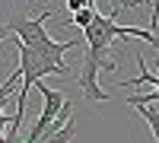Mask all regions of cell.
<instances>
[{"label":"cell","instance_id":"obj_3","mask_svg":"<svg viewBox=\"0 0 159 143\" xmlns=\"http://www.w3.org/2000/svg\"><path fill=\"white\" fill-rule=\"evenodd\" d=\"M38 89H42V96H45V105H42V114H38V121L32 124V131L25 134V140H22V143H42V140L51 134V124L57 121L61 108L67 105V99H64L61 89H48L45 83H38Z\"/></svg>","mask_w":159,"mask_h":143},{"label":"cell","instance_id":"obj_6","mask_svg":"<svg viewBox=\"0 0 159 143\" xmlns=\"http://www.w3.org/2000/svg\"><path fill=\"white\" fill-rule=\"evenodd\" d=\"M92 19H96V7H86V10H80V13H73L70 19H61V22H64V25L70 22V25H76V29H86V25H89Z\"/></svg>","mask_w":159,"mask_h":143},{"label":"cell","instance_id":"obj_1","mask_svg":"<svg viewBox=\"0 0 159 143\" xmlns=\"http://www.w3.org/2000/svg\"><path fill=\"white\" fill-rule=\"evenodd\" d=\"M118 16H102L96 13L86 29H83V38H86V54H83V70H80L76 83L83 89V96L89 102H108L111 96L99 86V70H115L118 64L108 57V48L115 38H140V42H150L153 48H159V38L150 32V29H134V25H121L115 22Z\"/></svg>","mask_w":159,"mask_h":143},{"label":"cell","instance_id":"obj_4","mask_svg":"<svg viewBox=\"0 0 159 143\" xmlns=\"http://www.w3.org/2000/svg\"><path fill=\"white\" fill-rule=\"evenodd\" d=\"M134 108H137V114H140V121H147L150 134H153L156 143H159V111H156L153 105H134Z\"/></svg>","mask_w":159,"mask_h":143},{"label":"cell","instance_id":"obj_9","mask_svg":"<svg viewBox=\"0 0 159 143\" xmlns=\"http://www.w3.org/2000/svg\"><path fill=\"white\" fill-rule=\"evenodd\" d=\"M92 3H96V0H92ZM121 10H124V0H111V16H118Z\"/></svg>","mask_w":159,"mask_h":143},{"label":"cell","instance_id":"obj_8","mask_svg":"<svg viewBox=\"0 0 159 143\" xmlns=\"http://www.w3.org/2000/svg\"><path fill=\"white\" fill-rule=\"evenodd\" d=\"M86 7H92V0H67L70 16H73V13H80V10H86Z\"/></svg>","mask_w":159,"mask_h":143},{"label":"cell","instance_id":"obj_2","mask_svg":"<svg viewBox=\"0 0 159 143\" xmlns=\"http://www.w3.org/2000/svg\"><path fill=\"white\" fill-rule=\"evenodd\" d=\"M48 19H54V13H51V10L38 13V16L16 13L13 19H7V29H10V35H16V42H19V45L38 51L42 57L64 60V54H67V51H70L76 42H54V38L48 35V29H45V22H48Z\"/></svg>","mask_w":159,"mask_h":143},{"label":"cell","instance_id":"obj_7","mask_svg":"<svg viewBox=\"0 0 159 143\" xmlns=\"http://www.w3.org/2000/svg\"><path fill=\"white\" fill-rule=\"evenodd\" d=\"M143 0H124V10L130 7H140ZM156 22H159V0H153V13H150V29H156Z\"/></svg>","mask_w":159,"mask_h":143},{"label":"cell","instance_id":"obj_5","mask_svg":"<svg viewBox=\"0 0 159 143\" xmlns=\"http://www.w3.org/2000/svg\"><path fill=\"white\" fill-rule=\"evenodd\" d=\"M73 137H76V124H73V118L61 127V131H54V134H48L42 143H73Z\"/></svg>","mask_w":159,"mask_h":143}]
</instances>
